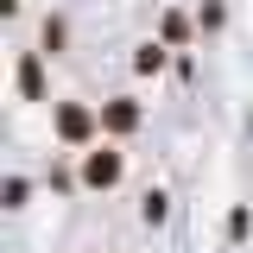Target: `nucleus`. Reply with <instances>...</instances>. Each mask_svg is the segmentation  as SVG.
<instances>
[{"label":"nucleus","mask_w":253,"mask_h":253,"mask_svg":"<svg viewBox=\"0 0 253 253\" xmlns=\"http://www.w3.org/2000/svg\"><path fill=\"white\" fill-rule=\"evenodd\" d=\"M51 126H57V139H63V146H95L101 114H89L83 101H57V108H51Z\"/></svg>","instance_id":"f257e3e1"},{"label":"nucleus","mask_w":253,"mask_h":253,"mask_svg":"<svg viewBox=\"0 0 253 253\" xmlns=\"http://www.w3.org/2000/svg\"><path fill=\"white\" fill-rule=\"evenodd\" d=\"M121 171H126V158L114 152V146H89V152H83V184L89 190H114Z\"/></svg>","instance_id":"f03ea898"},{"label":"nucleus","mask_w":253,"mask_h":253,"mask_svg":"<svg viewBox=\"0 0 253 253\" xmlns=\"http://www.w3.org/2000/svg\"><path fill=\"white\" fill-rule=\"evenodd\" d=\"M133 126H139V101H133V95H114V101H101V133L126 139Z\"/></svg>","instance_id":"7ed1b4c3"},{"label":"nucleus","mask_w":253,"mask_h":253,"mask_svg":"<svg viewBox=\"0 0 253 253\" xmlns=\"http://www.w3.org/2000/svg\"><path fill=\"white\" fill-rule=\"evenodd\" d=\"M13 83H19V95H26V101H44V51H19Z\"/></svg>","instance_id":"20e7f679"},{"label":"nucleus","mask_w":253,"mask_h":253,"mask_svg":"<svg viewBox=\"0 0 253 253\" xmlns=\"http://www.w3.org/2000/svg\"><path fill=\"white\" fill-rule=\"evenodd\" d=\"M190 32H196V19H190L184 6H165V19H158V38L177 51V44H190Z\"/></svg>","instance_id":"39448f33"},{"label":"nucleus","mask_w":253,"mask_h":253,"mask_svg":"<svg viewBox=\"0 0 253 253\" xmlns=\"http://www.w3.org/2000/svg\"><path fill=\"white\" fill-rule=\"evenodd\" d=\"M165 63H171V44H165V38H146V44L133 51V70H139V76H158Z\"/></svg>","instance_id":"423d86ee"},{"label":"nucleus","mask_w":253,"mask_h":253,"mask_svg":"<svg viewBox=\"0 0 253 253\" xmlns=\"http://www.w3.org/2000/svg\"><path fill=\"white\" fill-rule=\"evenodd\" d=\"M165 215H171V196H165V190H146V196H139V221H146V228H165Z\"/></svg>","instance_id":"0eeeda50"},{"label":"nucleus","mask_w":253,"mask_h":253,"mask_svg":"<svg viewBox=\"0 0 253 253\" xmlns=\"http://www.w3.org/2000/svg\"><path fill=\"white\" fill-rule=\"evenodd\" d=\"M38 38H44V51L57 57L63 44H70V19H63V13H44V32H38Z\"/></svg>","instance_id":"6e6552de"},{"label":"nucleus","mask_w":253,"mask_h":253,"mask_svg":"<svg viewBox=\"0 0 253 253\" xmlns=\"http://www.w3.org/2000/svg\"><path fill=\"white\" fill-rule=\"evenodd\" d=\"M221 26H228V6H221V0H203V6H196V32H209V38H215Z\"/></svg>","instance_id":"1a4fd4ad"},{"label":"nucleus","mask_w":253,"mask_h":253,"mask_svg":"<svg viewBox=\"0 0 253 253\" xmlns=\"http://www.w3.org/2000/svg\"><path fill=\"white\" fill-rule=\"evenodd\" d=\"M247 228H253L247 209H228V241H247Z\"/></svg>","instance_id":"9d476101"},{"label":"nucleus","mask_w":253,"mask_h":253,"mask_svg":"<svg viewBox=\"0 0 253 253\" xmlns=\"http://www.w3.org/2000/svg\"><path fill=\"white\" fill-rule=\"evenodd\" d=\"M26 196H32V184H26V177H6V209H19Z\"/></svg>","instance_id":"9b49d317"}]
</instances>
